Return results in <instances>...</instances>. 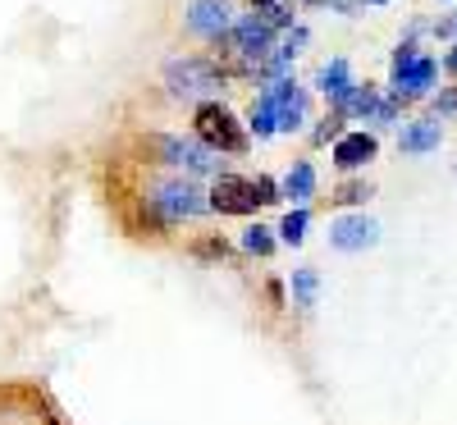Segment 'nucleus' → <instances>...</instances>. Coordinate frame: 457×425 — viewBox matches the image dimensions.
I'll use <instances>...</instances> for the list:
<instances>
[{
  "mask_svg": "<svg viewBox=\"0 0 457 425\" xmlns=\"http://www.w3.org/2000/svg\"><path fill=\"white\" fill-rule=\"evenodd\" d=\"M142 211L156 220L161 229H174V224H193V220L211 215V197H206V188H197V179L165 174V179H151L146 183Z\"/></svg>",
  "mask_w": 457,
  "mask_h": 425,
  "instance_id": "nucleus-1",
  "label": "nucleus"
},
{
  "mask_svg": "<svg viewBox=\"0 0 457 425\" xmlns=\"http://www.w3.org/2000/svg\"><path fill=\"white\" fill-rule=\"evenodd\" d=\"M193 133H197L206 146H215L220 156H243V151L252 146L247 124H238V114L228 110L220 96L197 101V110H193Z\"/></svg>",
  "mask_w": 457,
  "mask_h": 425,
  "instance_id": "nucleus-2",
  "label": "nucleus"
},
{
  "mask_svg": "<svg viewBox=\"0 0 457 425\" xmlns=\"http://www.w3.org/2000/svg\"><path fill=\"white\" fill-rule=\"evenodd\" d=\"M224 83H228V73L211 55H183L165 64V88L170 96H183V101H211L224 92Z\"/></svg>",
  "mask_w": 457,
  "mask_h": 425,
  "instance_id": "nucleus-3",
  "label": "nucleus"
},
{
  "mask_svg": "<svg viewBox=\"0 0 457 425\" xmlns=\"http://www.w3.org/2000/svg\"><path fill=\"white\" fill-rule=\"evenodd\" d=\"M151 146H156V161H161L170 174H187V179H215V174H220V151L206 146L197 133H193V138L161 133V138H151Z\"/></svg>",
  "mask_w": 457,
  "mask_h": 425,
  "instance_id": "nucleus-4",
  "label": "nucleus"
},
{
  "mask_svg": "<svg viewBox=\"0 0 457 425\" xmlns=\"http://www.w3.org/2000/svg\"><path fill=\"white\" fill-rule=\"evenodd\" d=\"M234 0H187V10H183V28L202 37V42H220V37L234 28Z\"/></svg>",
  "mask_w": 457,
  "mask_h": 425,
  "instance_id": "nucleus-5",
  "label": "nucleus"
},
{
  "mask_svg": "<svg viewBox=\"0 0 457 425\" xmlns=\"http://www.w3.org/2000/svg\"><path fill=\"white\" fill-rule=\"evenodd\" d=\"M211 211L215 215H256V192H252V179H243V174H228V170H220L215 179H211Z\"/></svg>",
  "mask_w": 457,
  "mask_h": 425,
  "instance_id": "nucleus-6",
  "label": "nucleus"
},
{
  "mask_svg": "<svg viewBox=\"0 0 457 425\" xmlns=\"http://www.w3.org/2000/svg\"><path fill=\"white\" fill-rule=\"evenodd\" d=\"M379 243V224L366 215V211H353V215H338L329 220V247L334 252H366Z\"/></svg>",
  "mask_w": 457,
  "mask_h": 425,
  "instance_id": "nucleus-7",
  "label": "nucleus"
},
{
  "mask_svg": "<svg viewBox=\"0 0 457 425\" xmlns=\"http://www.w3.org/2000/svg\"><path fill=\"white\" fill-rule=\"evenodd\" d=\"M334 165H338V174H357V170H366L375 156H379V138L375 133H338L334 138Z\"/></svg>",
  "mask_w": 457,
  "mask_h": 425,
  "instance_id": "nucleus-8",
  "label": "nucleus"
},
{
  "mask_svg": "<svg viewBox=\"0 0 457 425\" xmlns=\"http://www.w3.org/2000/svg\"><path fill=\"white\" fill-rule=\"evenodd\" d=\"M435 79H439V64H435L430 55H416L407 69H398V73H394L389 96H394V101H421V96H430Z\"/></svg>",
  "mask_w": 457,
  "mask_h": 425,
  "instance_id": "nucleus-9",
  "label": "nucleus"
},
{
  "mask_svg": "<svg viewBox=\"0 0 457 425\" xmlns=\"http://www.w3.org/2000/svg\"><path fill=\"white\" fill-rule=\"evenodd\" d=\"M275 96V110H279V133H297L302 124H307V88H297L288 73L275 83H265Z\"/></svg>",
  "mask_w": 457,
  "mask_h": 425,
  "instance_id": "nucleus-10",
  "label": "nucleus"
},
{
  "mask_svg": "<svg viewBox=\"0 0 457 425\" xmlns=\"http://www.w3.org/2000/svg\"><path fill=\"white\" fill-rule=\"evenodd\" d=\"M439 138H444L439 120H435V114H426V120L403 124V133H398V151H403V156H430V151H439Z\"/></svg>",
  "mask_w": 457,
  "mask_h": 425,
  "instance_id": "nucleus-11",
  "label": "nucleus"
},
{
  "mask_svg": "<svg viewBox=\"0 0 457 425\" xmlns=\"http://www.w3.org/2000/svg\"><path fill=\"white\" fill-rule=\"evenodd\" d=\"M279 192L293 206H312V197H316V165L312 161H293V170L279 179Z\"/></svg>",
  "mask_w": 457,
  "mask_h": 425,
  "instance_id": "nucleus-12",
  "label": "nucleus"
},
{
  "mask_svg": "<svg viewBox=\"0 0 457 425\" xmlns=\"http://www.w3.org/2000/svg\"><path fill=\"white\" fill-rule=\"evenodd\" d=\"M353 83H357V79H353V64H348V60H329V64L320 69V79H316V88L329 96V105H338L343 96H348Z\"/></svg>",
  "mask_w": 457,
  "mask_h": 425,
  "instance_id": "nucleus-13",
  "label": "nucleus"
},
{
  "mask_svg": "<svg viewBox=\"0 0 457 425\" xmlns=\"http://www.w3.org/2000/svg\"><path fill=\"white\" fill-rule=\"evenodd\" d=\"M375 105H379V88L375 83H353V92L338 101V110L348 114V120H366V124H370Z\"/></svg>",
  "mask_w": 457,
  "mask_h": 425,
  "instance_id": "nucleus-14",
  "label": "nucleus"
},
{
  "mask_svg": "<svg viewBox=\"0 0 457 425\" xmlns=\"http://www.w3.org/2000/svg\"><path fill=\"white\" fill-rule=\"evenodd\" d=\"M247 133H256V138H275V133H279V110H275L270 88H261V96L252 101V124H247Z\"/></svg>",
  "mask_w": 457,
  "mask_h": 425,
  "instance_id": "nucleus-15",
  "label": "nucleus"
},
{
  "mask_svg": "<svg viewBox=\"0 0 457 425\" xmlns=\"http://www.w3.org/2000/svg\"><path fill=\"white\" fill-rule=\"evenodd\" d=\"M307 229H312V206H293V211L279 220L275 238L288 243V247H302V243H307Z\"/></svg>",
  "mask_w": 457,
  "mask_h": 425,
  "instance_id": "nucleus-16",
  "label": "nucleus"
},
{
  "mask_svg": "<svg viewBox=\"0 0 457 425\" xmlns=\"http://www.w3.org/2000/svg\"><path fill=\"white\" fill-rule=\"evenodd\" d=\"M288 284H293V306H302V312H312L316 297H320V275H316V270H312V265H297Z\"/></svg>",
  "mask_w": 457,
  "mask_h": 425,
  "instance_id": "nucleus-17",
  "label": "nucleus"
},
{
  "mask_svg": "<svg viewBox=\"0 0 457 425\" xmlns=\"http://www.w3.org/2000/svg\"><path fill=\"white\" fill-rule=\"evenodd\" d=\"M252 14L261 19V23H270L275 32H284V28H293V0H252Z\"/></svg>",
  "mask_w": 457,
  "mask_h": 425,
  "instance_id": "nucleus-18",
  "label": "nucleus"
},
{
  "mask_svg": "<svg viewBox=\"0 0 457 425\" xmlns=\"http://www.w3.org/2000/svg\"><path fill=\"white\" fill-rule=\"evenodd\" d=\"M275 247H279L275 229H265V224H247V229H243V252H247V256H261V261H265Z\"/></svg>",
  "mask_w": 457,
  "mask_h": 425,
  "instance_id": "nucleus-19",
  "label": "nucleus"
},
{
  "mask_svg": "<svg viewBox=\"0 0 457 425\" xmlns=\"http://www.w3.org/2000/svg\"><path fill=\"white\" fill-rule=\"evenodd\" d=\"M366 197H370V183L366 179H348V183H338V192H334L338 206H361Z\"/></svg>",
  "mask_w": 457,
  "mask_h": 425,
  "instance_id": "nucleus-20",
  "label": "nucleus"
},
{
  "mask_svg": "<svg viewBox=\"0 0 457 425\" xmlns=\"http://www.w3.org/2000/svg\"><path fill=\"white\" fill-rule=\"evenodd\" d=\"M252 192H256V202H261V206H275V202H284L279 179H270V174H256V179H252Z\"/></svg>",
  "mask_w": 457,
  "mask_h": 425,
  "instance_id": "nucleus-21",
  "label": "nucleus"
},
{
  "mask_svg": "<svg viewBox=\"0 0 457 425\" xmlns=\"http://www.w3.org/2000/svg\"><path fill=\"white\" fill-rule=\"evenodd\" d=\"M343 120H348V114H343L338 105H329V120H325V124H320V129L312 133V142H316V146H325V142H334V138H338V129H343Z\"/></svg>",
  "mask_w": 457,
  "mask_h": 425,
  "instance_id": "nucleus-22",
  "label": "nucleus"
},
{
  "mask_svg": "<svg viewBox=\"0 0 457 425\" xmlns=\"http://www.w3.org/2000/svg\"><path fill=\"white\" fill-rule=\"evenodd\" d=\"M398 105H403V101H394V96H379V105H375V114H370V124L389 129V124L398 120Z\"/></svg>",
  "mask_w": 457,
  "mask_h": 425,
  "instance_id": "nucleus-23",
  "label": "nucleus"
},
{
  "mask_svg": "<svg viewBox=\"0 0 457 425\" xmlns=\"http://www.w3.org/2000/svg\"><path fill=\"white\" fill-rule=\"evenodd\" d=\"M448 114H457V88H444L435 96V120H448Z\"/></svg>",
  "mask_w": 457,
  "mask_h": 425,
  "instance_id": "nucleus-24",
  "label": "nucleus"
},
{
  "mask_svg": "<svg viewBox=\"0 0 457 425\" xmlns=\"http://www.w3.org/2000/svg\"><path fill=\"white\" fill-rule=\"evenodd\" d=\"M197 256H228V243H224V238H220V243L211 238V243H202V247H197Z\"/></svg>",
  "mask_w": 457,
  "mask_h": 425,
  "instance_id": "nucleus-25",
  "label": "nucleus"
},
{
  "mask_svg": "<svg viewBox=\"0 0 457 425\" xmlns=\"http://www.w3.org/2000/svg\"><path fill=\"white\" fill-rule=\"evenodd\" d=\"M444 69H448V73H453V79H457V46H453V51L444 55Z\"/></svg>",
  "mask_w": 457,
  "mask_h": 425,
  "instance_id": "nucleus-26",
  "label": "nucleus"
},
{
  "mask_svg": "<svg viewBox=\"0 0 457 425\" xmlns=\"http://www.w3.org/2000/svg\"><path fill=\"white\" fill-rule=\"evenodd\" d=\"M366 5H385V0H366Z\"/></svg>",
  "mask_w": 457,
  "mask_h": 425,
  "instance_id": "nucleus-27",
  "label": "nucleus"
}]
</instances>
